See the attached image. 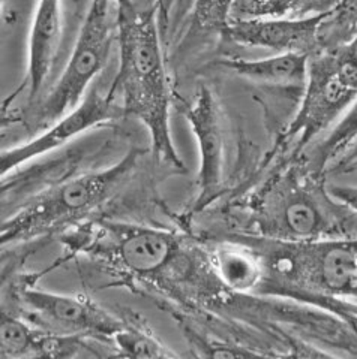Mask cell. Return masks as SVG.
<instances>
[{"instance_id":"cell-1","label":"cell","mask_w":357,"mask_h":359,"mask_svg":"<svg viewBox=\"0 0 357 359\" xmlns=\"http://www.w3.org/2000/svg\"><path fill=\"white\" fill-rule=\"evenodd\" d=\"M158 9L140 13L136 8H117L119 69L108 92L120 97L125 114L136 117L148 129L156 159L183 171L170 129L171 90Z\"/></svg>"},{"instance_id":"cell-2","label":"cell","mask_w":357,"mask_h":359,"mask_svg":"<svg viewBox=\"0 0 357 359\" xmlns=\"http://www.w3.org/2000/svg\"><path fill=\"white\" fill-rule=\"evenodd\" d=\"M318 177L290 168L267 183L251 205L252 235L290 243L357 237V215Z\"/></svg>"},{"instance_id":"cell-3","label":"cell","mask_w":357,"mask_h":359,"mask_svg":"<svg viewBox=\"0 0 357 359\" xmlns=\"http://www.w3.org/2000/svg\"><path fill=\"white\" fill-rule=\"evenodd\" d=\"M141 153L131 150L107 170L71 177L54 184L2 222V244L30 241L82 223L120 192L136 171Z\"/></svg>"},{"instance_id":"cell-4","label":"cell","mask_w":357,"mask_h":359,"mask_svg":"<svg viewBox=\"0 0 357 359\" xmlns=\"http://www.w3.org/2000/svg\"><path fill=\"white\" fill-rule=\"evenodd\" d=\"M357 100V35L309 54L306 83L296 116L281 142H293L297 156L329 132Z\"/></svg>"},{"instance_id":"cell-5","label":"cell","mask_w":357,"mask_h":359,"mask_svg":"<svg viewBox=\"0 0 357 359\" xmlns=\"http://www.w3.org/2000/svg\"><path fill=\"white\" fill-rule=\"evenodd\" d=\"M113 0H92L66 67L39 102V125L50 126L80 105L89 86L105 67L117 33V13H113Z\"/></svg>"},{"instance_id":"cell-6","label":"cell","mask_w":357,"mask_h":359,"mask_svg":"<svg viewBox=\"0 0 357 359\" xmlns=\"http://www.w3.org/2000/svg\"><path fill=\"white\" fill-rule=\"evenodd\" d=\"M95 253L108 256L111 262L131 276L153 278L176 262L181 240L174 232L136 224L101 223Z\"/></svg>"},{"instance_id":"cell-7","label":"cell","mask_w":357,"mask_h":359,"mask_svg":"<svg viewBox=\"0 0 357 359\" xmlns=\"http://www.w3.org/2000/svg\"><path fill=\"white\" fill-rule=\"evenodd\" d=\"M20 298L33 322L56 334L113 341L125 325L124 320L83 297L25 287Z\"/></svg>"},{"instance_id":"cell-8","label":"cell","mask_w":357,"mask_h":359,"mask_svg":"<svg viewBox=\"0 0 357 359\" xmlns=\"http://www.w3.org/2000/svg\"><path fill=\"white\" fill-rule=\"evenodd\" d=\"M182 112L193 129L198 145V196L195 211H203L215 202L226 189V132L215 95L202 86Z\"/></svg>"},{"instance_id":"cell-9","label":"cell","mask_w":357,"mask_h":359,"mask_svg":"<svg viewBox=\"0 0 357 359\" xmlns=\"http://www.w3.org/2000/svg\"><path fill=\"white\" fill-rule=\"evenodd\" d=\"M124 116L125 109L122 104H117V97L113 93L107 92L103 95L98 90H93L83 99L80 105L60 117L58 121L51 123L38 137L25 142L23 145H17V147L8 150L5 149L2 156H0L2 177L14 172L18 166L33 159L59 150L78 135L103 125V123L115 121Z\"/></svg>"},{"instance_id":"cell-10","label":"cell","mask_w":357,"mask_h":359,"mask_svg":"<svg viewBox=\"0 0 357 359\" xmlns=\"http://www.w3.org/2000/svg\"><path fill=\"white\" fill-rule=\"evenodd\" d=\"M330 14L332 11L300 18H240L228 21L221 35L240 47L309 55L321 48L323 26Z\"/></svg>"},{"instance_id":"cell-11","label":"cell","mask_w":357,"mask_h":359,"mask_svg":"<svg viewBox=\"0 0 357 359\" xmlns=\"http://www.w3.org/2000/svg\"><path fill=\"white\" fill-rule=\"evenodd\" d=\"M82 349H89L83 337L56 334L39 325L37 327L35 322H27L8 311H2L0 356L4 359L65 358L80 355Z\"/></svg>"},{"instance_id":"cell-12","label":"cell","mask_w":357,"mask_h":359,"mask_svg":"<svg viewBox=\"0 0 357 359\" xmlns=\"http://www.w3.org/2000/svg\"><path fill=\"white\" fill-rule=\"evenodd\" d=\"M60 0H39L29 36L26 87L29 97L38 100L53 71L62 39Z\"/></svg>"},{"instance_id":"cell-13","label":"cell","mask_w":357,"mask_h":359,"mask_svg":"<svg viewBox=\"0 0 357 359\" xmlns=\"http://www.w3.org/2000/svg\"><path fill=\"white\" fill-rule=\"evenodd\" d=\"M308 54L287 53L257 60L222 59L216 66L254 84L285 90H304L308 75Z\"/></svg>"},{"instance_id":"cell-14","label":"cell","mask_w":357,"mask_h":359,"mask_svg":"<svg viewBox=\"0 0 357 359\" xmlns=\"http://www.w3.org/2000/svg\"><path fill=\"white\" fill-rule=\"evenodd\" d=\"M215 274L227 289L238 294L259 292L264 278L260 255L238 235L218 243L212 253Z\"/></svg>"},{"instance_id":"cell-15","label":"cell","mask_w":357,"mask_h":359,"mask_svg":"<svg viewBox=\"0 0 357 359\" xmlns=\"http://www.w3.org/2000/svg\"><path fill=\"white\" fill-rule=\"evenodd\" d=\"M357 138V100L325 138L312 147L308 170L323 175Z\"/></svg>"},{"instance_id":"cell-16","label":"cell","mask_w":357,"mask_h":359,"mask_svg":"<svg viewBox=\"0 0 357 359\" xmlns=\"http://www.w3.org/2000/svg\"><path fill=\"white\" fill-rule=\"evenodd\" d=\"M117 356L131 358H173L176 356L169 347L164 346L153 334L144 330L140 325L125 322L113 339Z\"/></svg>"},{"instance_id":"cell-17","label":"cell","mask_w":357,"mask_h":359,"mask_svg":"<svg viewBox=\"0 0 357 359\" xmlns=\"http://www.w3.org/2000/svg\"><path fill=\"white\" fill-rule=\"evenodd\" d=\"M236 0H195L193 9L194 25L200 30H219L230 21Z\"/></svg>"},{"instance_id":"cell-18","label":"cell","mask_w":357,"mask_h":359,"mask_svg":"<svg viewBox=\"0 0 357 359\" xmlns=\"http://www.w3.org/2000/svg\"><path fill=\"white\" fill-rule=\"evenodd\" d=\"M327 190L335 199L342 202L345 207H349L357 215V186L333 184V186L327 187Z\"/></svg>"},{"instance_id":"cell-19","label":"cell","mask_w":357,"mask_h":359,"mask_svg":"<svg viewBox=\"0 0 357 359\" xmlns=\"http://www.w3.org/2000/svg\"><path fill=\"white\" fill-rule=\"evenodd\" d=\"M332 171L338 174L357 172V138L347 149V151L332 165Z\"/></svg>"},{"instance_id":"cell-20","label":"cell","mask_w":357,"mask_h":359,"mask_svg":"<svg viewBox=\"0 0 357 359\" xmlns=\"http://www.w3.org/2000/svg\"><path fill=\"white\" fill-rule=\"evenodd\" d=\"M326 309L333 310V311H342L345 314V318L357 320V302H349V301H342V299H330Z\"/></svg>"},{"instance_id":"cell-21","label":"cell","mask_w":357,"mask_h":359,"mask_svg":"<svg viewBox=\"0 0 357 359\" xmlns=\"http://www.w3.org/2000/svg\"><path fill=\"white\" fill-rule=\"evenodd\" d=\"M115 5L117 8H125V9H131V8H136L132 4V0H113Z\"/></svg>"},{"instance_id":"cell-22","label":"cell","mask_w":357,"mask_h":359,"mask_svg":"<svg viewBox=\"0 0 357 359\" xmlns=\"http://www.w3.org/2000/svg\"><path fill=\"white\" fill-rule=\"evenodd\" d=\"M164 2H165V0H158V5H156V6H158L160 9H162L164 8Z\"/></svg>"}]
</instances>
